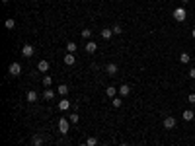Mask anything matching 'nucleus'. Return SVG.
Listing matches in <instances>:
<instances>
[{"label": "nucleus", "mask_w": 195, "mask_h": 146, "mask_svg": "<svg viewBox=\"0 0 195 146\" xmlns=\"http://www.w3.org/2000/svg\"><path fill=\"white\" fill-rule=\"evenodd\" d=\"M119 146H129V144H127V142H121V144H119Z\"/></svg>", "instance_id": "nucleus-31"}, {"label": "nucleus", "mask_w": 195, "mask_h": 146, "mask_svg": "<svg viewBox=\"0 0 195 146\" xmlns=\"http://www.w3.org/2000/svg\"><path fill=\"white\" fill-rule=\"evenodd\" d=\"M59 109H61V111H67V109H70V101H68L67 98H63V99L59 101Z\"/></svg>", "instance_id": "nucleus-15"}, {"label": "nucleus", "mask_w": 195, "mask_h": 146, "mask_svg": "<svg viewBox=\"0 0 195 146\" xmlns=\"http://www.w3.org/2000/svg\"><path fill=\"white\" fill-rule=\"evenodd\" d=\"M111 29H113V35H121V31H123V27H121L119 24H115V25H111Z\"/></svg>", "instance_id": "nucleus-26"}, {"label": "nucleus", "mask_w": 195, "mask_h": 146, "mask_svg": "<svg viewBox=\"0 0 195 146\" xmlns=\"http://www.w3.org/2000/svg\"><path fill=\"white\" fill-rule=\"evenodd\" d=\"M8 74H10L12 78H18V76L21 74V64H20V62H12L10 66H8Z\"/></svg>", "instance_id": "nucleus-2"}, {"label": "nucleus", "mask_w": 195, "mask_h": 146, "mask_svg": "<svg viewBox=\"0 0 195 146\" xmlns=\"http://www.w3.org/2000/svg\"><path fill=\"white\" fill-rule=\"evenodd\" d=\"M189 61H191L189 53H182V55H179V62H182V64H189Z\"/></svg>", "instance_id": "nucleus-17"}, {"label": "nucleus", "mask_w": 195, "mask_h": 146, "mask_svg": "<svg viewBox=\"0 0 195 146\" xmlns=\"http://www.w3.org/2000/svg\"><path fill=\"white\" fill-rule=\"evenodd\" d=\"M117 94H119L117 88H113V86H107V88H105V96H107V98H111V99H113L115 96H117Z\"/></svg>", "instance_id": "nucleus-11"}, {"label": "nucleus", "mask_w": 195, "mask_h": 146, "mask_svg": "<svg viewBox=\"0 0 195 146\" xmlns=\"http://www.w3.org/2000/svg\"><path fill=\"white\" fill-rule=\"evenodd\" d=\"M105 72H107L109 76H115V74L119 72V66H117L115 62H109V64H105Z\"/></svg>", "instance_id": "nucleus-6"}, {"label": "nucleus", "mask_w": 195, "mask_h": 146, "mask_svg": "<svg viewBox=\"0 0 195 146\" xmlns=\"http://www.w3.org/2000/svg\"><path fill=\"white\" fill-rule=\"evenodd\" d=\"M86 144H88V146H98V138H96V136H88Z\"/></svg>", "instance_id": "nucleus-27"}, {"label": "nucleus", "mask_w": 195, "mask_h": 146, "mask_svg": "<svg viewBox=\"0 0 195 146\" xmlns=\"http://www.w3.org/2000/svg\"><path fill=\"white\" fill-rule=\"evenodd\" d=\"M33 53H35V49H33V45H30V43H26V45L21 47V55H24L26 58L33 57Z\"/></svg>", "instance_id": "nucleus-5"}, {"label": "nucleus", "mask_w": 195, "mask_h": 146, "mask_svg": "<svg viewBox=\"0 0 195 146\" xmlns=\"http://www.w3.org/2000/svg\"><path fill=\"white\" fill-rule=\"evenodd\" d=\"M111 105H113V107H121V105H123V103H121V96H115V98L111 99Z\"/></svg>", "instance_id": "nucleus-22"}, {"label": "nucleus", "mask_w": 195, "mask_h": 146, "mask_svg": "<svg viewBox=\"0 0 195 146\" xmlns=\"http://www.w3.org/2000/svg\"><path fill=\"white\" fill-rule=\"evenodd\" d=\"M4 25H6V29H10V31H12V29H14V27H16V21H14L12 18H8V20H6V21H4Z\"/></svg>", "instance_id": "nucleus-19"}, {"label": "nucleus", "mask_w": 195, "mask_h": 146, "mask_svg": "<svg viewBox=\"0 0 195 146\" xmlns=\"http://www.w3.org/2000/svg\"><path fill=\"white\" fill-rule=\"evenodd\" d=\"M51 84H53L51 76H43V88H51Z\"/></svg>", "instance_id": "nucleus-20"}, {"label": "nucleus", "mask_w": 195, "mask_h": 146, "mask_svg": "<svg viewBox=\"0 0 195 146\" xmlns=\"http://www.w3.org/2000/svg\"><path fill=\"white\" fill-rule=\"evenodd\" d=\"M102 37H104L105 41H109V39L113 37V29H111V27H104V29H102Z\"/></svg>", "instance_id": "nucleus-13"}, {"label": "nucleus", "mask_w": 195, "mask_h": 146, "mask_svg": "<svg viewBox=\"0 0 195 146\" xmlns=\"http://www.w3.org/2000/svg\"><path fill=\"white\" fill-rule=\"evenodd\" d=\"M49 66H51V64H49V61H45V58L37 62V70L43 72V74H45V72H49Z\"/></svg>", "instance_id": "nucleus-7"}, {"label": "nucleus", "mask_w": 195, "mask_h": 146, "mask_svg": "<svg viewBox=\"0 0 195 146\" xmlns=\"http://www.w3.org/2000/svg\"><path fill=\"white\" fill-rule=\"evenodd\" d=\"M26 99H27V101H30V103H35V101H37V99H39V96H37V92H33V90H30V92H27V94H26Z\"/></svg>", "instance_id": "nucleus-10"}, {"label": "nucleus", "mask_w": 195, "mask_h": 146, "mask_svg": "<svg viewBox=\"0 0 195 146\" xmlns=\"http://www.w3.org/2000/svg\"><path fill=\"white\" fill-rule=\"evenodd\" d=\"M2 2H10V0H2Z\"/></svg>", "instance_id": "nucleus-34"}, {"label": "nucleus", "mask_w": 195, "mask_h": 146, "mask_svg": "<svg viewBox=\"0 0 195 146\" xmlns=\"http://www.w3.org/2000/svg\"><path fill=\"white\" fill-rule=\"evenodd\" d=\"M76 49H78V45H76V43H67V51H68V53H76Z\"/></svg>", "instance_id": "nucleus-21"}, {"label": "nucleus", "mask_w": 195, "mask_h": 146, "mask_svg": "<svg viewBox=\"0 0 195 146\" xmlns=\"http://www.w3.org/2000/svg\"><path fill=\"white\" fill-rule=\"evenodd\" d=\"M43 98H45L47 101H51V99H55V92L49 90V88H45V92H43Z\"/></svg>", "instance_id": "nucleus-16"}, {"label": "nucleus", "mask_w": 195, "mask_h": 146, "mask_svg": "<svg viewBox=\"0 0 195 146\" xmlns=\"http://www.w3.org/2000/svg\"><path fill=\"white\" fill-rule=\"evenodd\" d=\"M43 142H45V138H43L41 135H33L31 136V146H43Z\"/></svg>", "instance_id": "nucleus-9"}, {"label": "nucleus", "mask_w": 195, "mask_h": 146, "mask_svg": "<svg viewBox=\"0 0 195 146\" xmlns=\"http://www.w3.org/2000/svg\"><path fill=\"white\" fill-rule=\"evenodd\" d=\"M162 125H164V129H166V130H172V129H174V127L178 125V121H176V117H166Z\"/></svg>", "instance_id": "nucleus-4"}, {"label": "nucleus", "mask_w": 195, "mask_h": 146, "mask_svg": "<svg viewBox=\"0 0 195 146\" xmlns=\"http://www.w3.org/2000/svg\"><path fill=\"white\" fill-rule=\"evenodd\" d=\"M187 101H189V103H195V94H189V96H187Z\"/></svg>", "instance_id": "nucleus-28"}, {"label": "nucleus", "mask_w": 195, "mask_h": 146, "mask_svg": "<svg viewBox=\"0 0 195 146\" xmlns=\"http://www.w3.org/2000/svg\"><path fill=\"white\" fill-rule=\"evenodd\" d=\"M59 94H61V96H67V94H68V86L67 84H61L59 86Z\"/></svg>", "instance_id": "nucleus-25"}, {"label": "nucleus", "mask_w": 195, "mask_h": 146, "mask_svg": "<svg viewBox=\"0 0 195 146\" xmlns=\"http://www.w3.org/2000/svg\"><path fill=\"white\" fill-rule=\"evenodd\" d=\"M117 90H119V96L125 98V96H129V94H131V86H129V84H121Z\"/></svg>", "instance_id": "nucleus-8"}, {"label": "nucleus", "mask_w": 195, "mask_h": 146, "mask_svg": "<svg viewBox=\"0 0 195 146\" xmlns=\"http://www.w3.org/2000/svg\"><path fill=\"white\" fill-rule=\"evenodd\" d=\"M193 117H195V113L191 111V109H185L183 111V121H193Z\"/></svg>", "instance_id": "nucleus-18"}, {"label": "nucleus", "mask_w": 195, "mask_h": 146, "mask_svg": "<svg viewBox=\"0 0 195 146\" xmlns=\"http://www.w3.org/2000/svg\"><path fill=\"white\" fill-rule=\"evenodd\" d=\"M139 146H144V144H139Z\"/></svg>", "instance_id": "nucleus-35"}, {"label": "nucleus", "mask_w": 195, "mask_h": 146, "mask_svg": "<svg viewBox=\"0 0 195 146\" xmlns=\"http://www.w3.org/2000/svg\"><path fill=\"white\" fill-rule=\"evenodd\" d=\"M191 35H193V39H195V27H193V31H191Z\"/></svg>", "instance_id": "nucleus-30"}, {"label": "nucleus", "mask_w": 195, "mask_h": 146, "mask_svg": "<svg viewBox=\"0 0 195 146\" xmlns=\"http://www.w3.org/2000/svg\"><path fill=\"white\" fill-rule=\"evenodd\" d=\"M68 129H70V121L64 119V117H61V119H59V133L61 135H67Z\"/></svg>", "instance_id": "nucleus-3"}, {"label": "nucleus", "mask_w": 195, "mask_h": 146, "mask_svg": "<svg viewBox=\"0 0 195 146\" xmlns=\"http://www.w3.org/2000/svg\"><path fill=\"white\" fill-rule=\"evenodd\" d=\"M80 146H88V144H86V142H82V144H80Z\"/></svg>", "instance_id": "nucleus-33"}, {"label": "nucleus", "mask_w": 195, "mask_h": 146, "mask_svg": "<svg viewBox=\"0 0 195 146\" xmlns=\"http://www.w3.org/2000/svg\"><path fill=\"white\" fill-rule=\"evenodd\" d=\"M182 2H183V4H187V2H189V0H182Z\"/></svg>", "instance_id": "nucleus-32"}, {"label": "nucleus", "mask_w": 195, "mask_h": 146, "mask_svg": "<svg viewBox=\"0 0 195 146\" xmlns=\"http://www.w3.org/2000/svg\"><path fill=\"white\" fill-rule=\"evenodd\" d=\"M68 121H70V123H74V125H76V123L80 121V117L76 115V111H72V113H70V117H68Z\"/></svg>", "instance_id": "nucleus-24"}, {"label": "nucleus", "mask_w": 195, "mask_h": 146, "mask_svg": "<svg viewBox=\"0 0 195 146\" xmlns=\"http://www.w3.org/2000/svg\"><path fill=\"white\" fill-rule=\"evenodd\" d=\"M172 16H174V20H176V21H185V18H187V12H185V8H183V6H179V8H176L174 12H172Z\"/></svg>", "instance_id": "nucleus-1"}, {"label": "nucleus", "mask_w": 195, "mask_h": 146, "mask_svg": "<svg viewBox=\"0 0 195 146\" xmlns=\"http://www.w3.org/2000/svg\"><path fill=\"white\" fill-rule=\"evenodd\" d=\"M84 49H86V53H90V55H92V53H96V51H98V43H94V41H88V43H86V47H84Z\"/></svg>", "instance_id": "nucleus-12"}, {"label": "nucleus", "mask_w": 195, "mask_h": 146, "mask_svg": "<svg viewBox=\"0 0 195 146\" xmlns=\"http://www.w3.org/2000/svg\"><path fill=\"white\" fill-rule=\"evenodd\" d=\"M74 62H76V58H74V53H67V55H64V64H68V66H72Z\"/></svg>", "instance_id": "nucleus-14"}, {"label": "nucleus", "mask_w": 195, "mask_h": 146, "mask_svg": "<svg viewBox=\"0 0 195 146\" xmlns=\"http://www.w3.org/2000/svg\"><path fill=\"white\" fill-rule=\"evenodd\" d=\"M187 76H189V78H193V80H195V68H189V72H187Z\"/></svg>", "instance_id": "nucleus-29"}, {"label": "nucleus", "mask_w": 195, "mask_h": 146, "mask_svg": "<svg viewBox=\"0 0 195 146\" xmlns=\"http://www.w3.org/2000/svg\"><path fill=\"white\" fill-rule=\"evenodd\" d=\"M82 37H84V39L92 37V27H84V29H82Z\"/></svg>", "instance_id": "nucleus-23"}]
</instances>
